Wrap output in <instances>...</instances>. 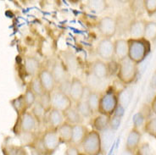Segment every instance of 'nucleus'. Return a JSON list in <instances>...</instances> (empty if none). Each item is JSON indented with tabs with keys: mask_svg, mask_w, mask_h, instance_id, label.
Segmentation results:
<instances>
[{
	"mask_svg": "<svg viewBox=\"0 0 156 155\" xmlns=\"http://www.w3.org/2000/svg\"><path fill=\"white\" fill-rule=\"evenodd\" d=\"M101 82V80L100 79H98L96 76H94L93 74H91L88 76V78H87V83H88V86L90 88L92 89V91H94L95 92V89L98 88V86H99V83Z\"/></svg>",
	"mask_w": 156,
	"mask_h": 155,
	"instance_id": "nucleus-40",
	"label": "nucleus"
},
{
	"mask_svg": "<svg viewBox=\"0 0 156 155\" xmlns=\"http://www.w3.org/2000/svg\"><path fill=\"white\" fill-rule=\"evenodd\" d=\"M128 42V58L136 63V65L142 63L150 52V43L146 39H132Z\"/></svg>",
	"mask_w": 156,
	"mask_h": 155,
	"instance_id": "nucleus-1",
	"label": "nucleus"
},
{
	"mask_svg": "<svg viewBox=\"0 0 156 155\" xmlns=\"http://www.w3.org/2000/svg\"><path fill=\"white\" fill-rule=\"evenodd\" d=\"M51 72L53 74V76L55 78L56 85H58L61 82H65L66 80L69 79L67 70L65 69V66L61 63L55 62L52 67Z\"/></svg>",
	"mask_w": 156,
	"mask_h": 155,
	"instance_id": "nucleus-20",
	"label": "nucleus"
},
{
	"mask_svg": "<svg viewBox=\"0 0 156 155\" xmlns=\"http://www.w3.org/2000/svg\"><path fill=\"white\" fill-rule=\"evenodd\" d=\"M150 87L152 88L153 90L156 91V70H154V72L153 73L152 76H151V79H150Z\"/></svg>",
	"mask_w": 156,
	"mask_h": 155,
	"instance_id": "nucleus-46",
	"label": "nucleus"
},
{
	"mask_svg": "<svg viewBox=\"0 0 156 155\" xmlns=\"http://www.w3.org/2000/svg\"><path fill=\"white\" fill-rule=\"evenodd\" d=\"M99 100H100V94L98 92H92L89 95V97L87 101V104L89 106L93 114L95 113H98V106H99Z\"/></svg>",
	"mask_w": 156,
	"mask_h": 155,
	"instance_id": "nucleus-27",
	"label": "nucleus"
},
{
	"mask_svg": "<svg viewBox=\"0 0 156 155\" xmlns=\"http://www.w3.org/2000/svg\"><path fill=\"white\" fill-rule=\"evenodd\" d=\"M84 89V84L78 77H72L70 82V88L69 97L74 103H78L82 99V93Z\"/></svg>",
	"mask_w": 156,
	"mask_h": 155,
	"instance_id": "nucleus-12",
	"label": "nucleus"
},
{
	"mask_svg": "<svg viewBox=\"0 0 156 155\" xmlns=\"http://www.w3.org/2000/svg\"><path fill=\"white\" fill-rule=\"evenodd\" d=\"M51 101H52V109H58L61 112H65L66 110L70 109L72 106V101L70 97L55 89L51 93Z\"/></svg>",
	"mask_w": 156,
	"mask_h": 155,
	"instance_id": "nucleus-8",
	"label": "nucleus"
},
{
	"mask_svg": "<svg viewBox=\"0 0 156 155\" xmlns=\"http://www.w3.org/2000/svg\"><path fill=\"white\" fill-rule=\"evenodd\" d=\"M150 108H151V110L152 112L155 114L156 116V95L154 97H153L152 101H151V104H150Z\"/></svg>",
	"mask_w": 156,
	"mask_h": 155,
	"instance_id": "nucleus-47",
	"label": "nucleus"
},
{
	"mask_svg": "<svg viewBox=\"0 0 156 155\" xmlns=\"http://www.w3.org/2000/svg\"><path fill=\"white\" fill-rule=\"evenodd\" d=\"M29 86L31 89V91L33 92V93L35 94L36 96L37 97H41L43 95V93H45V91L43 89V86H42V83L39 80L38 76H34V77H31V82H30V84H29Z\"/></svg>",
	"mask_w": 156,
	"mask_h": 155,
	"instance_id": "nucleus-29",
	"label": "nucleus"
},
{
	"mask_svg": "<svg viewBox=\"0 0 156 155\" xmlns=\"http://www.w3.org/2000/svg\"><path fill=\"white\" fill-rule=\"evenodd\" d=\"M18 134L20 132L24 133H31L36 132L37 126H38V121L37 120L34 115L31 114V111H27L23 114L18 117Z\"/></svg>",
	"mask_w": 156,
	"mask_h": 155,
	"instance_id": "nucleus-6",
	"label": "nucleus"
},
{
	"mask_svg": "<svg viewBox=\"0 0 156 155\" xmlns=\"http://www.w3.org/2000/svg\"><path fill=\"white\" fill-rule=\"evenodd\" d=\"M39 104L42 105L45 112L48 113L52 109V101H51V93H43L41 97H37Z\"/></svg>",
	"mask_w": 156,
	"mask_h": 155,
	"instance_id": "nucleus-34",
	"label": "nucleus"
},
{
	"mask_svg": "<svg viewBox=\"0 0 156 155\" xmlns=\"http://www.w3.org/2000/svg\"><path fill=\"white\" fill-rule=\"evenodd\" d=\"M10 104L12 108L15 109V111L17 114V116L20 117L21 114H23L24 113L27 111V106L25 101L24 94H20L17 97H15L10 100Z\"/></svg>",
	"mask_w": 156,
	"mask_h": 155,
	"instance_id": "nucleus-24",
	"label": "nucleus"
},
{
	"mask_svg": "<svg viewBox=\"0 0 156 155\" xmlns=\"http://www.w3.org/2000/svg\"><path fill=\"white\" fill-rule=\"evenodd\" d=\"M63 114L65 117V121L71 125L82 124L83 122V118L80 115V114L78 113L76 107L74 106H71L70 109L63 112Z\"/></svg>",
	"mask_w": 156,
	"mask_h": 155,
	"instance_id": "nucleus-21",
	"label": "nucleus"
},
{
	"mask_svg": "<svg viewBox=\"0 0 156 155\" xmlns=\"http://www.w3.org/2000/svg\"><path fill=\"white\" fill-rule=\"evenodd\" d=\"M133 96V89L131 87H126L117 93L118 104L123 108L126 109L130 104Z\"/></svg>",
	"mask_w": 156,
	"mask_h": 155,
	"instance_id": "nucleus-25",
	"label": "nucleus"
},
{
	"mask_svg": "<svg viewBox=\"0 0 156 155\" xmlns=\"http://www.w3.org/2000/svg\"><path fill=\"white\" fill-rule=\"evenodd\" d=\"M97 54L105 61H111L115 57V46L111 39H101L97 45Z\"/></svg>",
	"mask_w": 156,
	"mask_h": 155,
	"instance_id": "nucleus-9",
	"label": "nucleus"
},
{
	"mask_svg": "<svg viewBox=\"0 0 156 155\" xmlns=\"http://www.w3.org/2000/svg\"><path fill=\"white\" fill-rule=\"evenodd\" d=\"M93 91L92 89L90 88L88 86H84V89H83V93H82V99L81 101L82 102H87L88 97H89V95L91 94Z\"/></svg>",
	"mask_w": 156,
	"mask_h": 155,
	"instance_id": "nucleus-44",
	"label": "nucleus"
},
{
	"mask_svg": "<svg viewBox=\"0 0 156 155\" xmlns=\"http://www.w3.org/2000/svg\"><path fill=\"white\" fill-rule=\"evenodd\" d=\"M144 6L149 17L153 16L156 13V0H144Z\"/></svg>",
	"mask_w": 156,
	"mask_h": 155,
	"instance_id": "nucleus-38",
	"label": "nucleus"
},
{
	"mask_svg": "<svg viewBox=\"0 0 156 155\" xmlns=\"http://www.w3.org/2000/svg\"><path fill=\"white\" fill-rule=\"evenodd\" d=\"M31 114L34 115L37 120L38 121V123H41L43 120H44L45 117L48 114L45 112V110L42 107V105L39 104L38 100H37L34 105L31 107Z\"/></svg>",
	"mask_w": 156,
	"mask_h": 155,
	"instance_id": "nucleus-30",
	"label": "nucleus"
},
{
	"mask_svg": "<svg viewBox=\"0 0 156 155\" xmlns=\"http://www.w3.org/2000/svg\"><path fill=\"white\" fill-rule=\"evenodd\" d=\"M148 42H156V21H146L144 37Z\"/></svg>",
	"mask_w": 156,
	"mask_h": 155,
	"instance_id": "nucleus-26",
	"label": "nucleus"
},
{
	"mask_svg": "<svg viewBox=\"0 0 156 155\" xmlns=\"http://www.w3.org/2000/svg\"><path fill=\"white\" fill-rule=\"evenodd\" d=\"M118 105L117 93L112 88L107 89L100 94L98 113L107 116H112Z\"/></svg>",
	"mask_w": 156,
	"mask_h": 155,
	"instance_id": "nucleus-3",
	"label": "nucleus"
},
{
	"mask_svg": "<svg viewBox=\"0 0 156 155\" xmlns=\"http://www.w3.org/2000/svg\"><path fill=\"white\" fill-rule=\"evenodd\" d=\"M2 151L4 155H28L27 149L21 145L4 143Z\"/></svg>",
	"mask_w": 156,
	"mask_h": 155,
	"instance_id": "nucleus-23",
	"label": "nucleus"
},
{
	"mask_svg": "<svg viewBox=\"0 0 156 155\" xmlns=\"http://www.w3.org/2000/svg\"><path fill=\"white\" fill-rule=\"evenodd\" d=\"M39 80L42 83L43 89L46 93H52L56 89V82L55 81V78L53 76V74L50 70L48 69H42L39 71L38 75Z\"/></svg>",
	"mask_w": 156,
	"mask_h": 155,
	"instance_id": "nucleus-10",
	"label": "nucleus"
},
{
	"mask_svg": "<svg viewBox=\"0 0 156 155\" xmlns=\"http://www.w3.org/2000/svg\"><path fill=\"white\" fill-rule=\"evenodd\" d=\"M141 140H142V133L140 130H136L133 128L126 137L125 148L126 150L135 153L141 144Z\"/></svg>",
	"mask_w": 156,
	"mask_h": 155,
	"instance_id": "nucleus-11",
	"label": "nucleus"
},
{
	"mask_svg": "<svg viewBox=\"0 0 156 155\" xmlns=\"http://www.w3.org/2000/svg\"><path fill=\"white\" fill-rule=\"evenodd\" d=\"M115 46V56L119 61L128 57V42L127 40L120 38L114 42Z\"/></svg>",
	"mask_w": 156,
	"mask_h": 155,
	"instance_id": "nucleus-19",
	"label": "nucleus"
},
{
	"mask_svg": "<svg viewBox=\"0 0 156 155\" xmlns=\"http://www.w3.org/2000/svg\"><path fill=\"white\" fill-rule=\"evenodd\" d=\"M76 109L78 111V113L80 114V115L84 119V118H90L93 115V113L90 109L89 106L87 104V102H82L80 101L76 104Z\"/></svg>",
	"mask_w": 156,
	"mask_h": 155,
	"instance_id": "nucleus-32",
	"label": "nucleus"
},
{
	"mask_svg": "<svg viewBox=\"0 0 156 155\" xmlns=\"http://www.w3.org/2000/svg\"><path fill=\"white\" fill-rule=\"evenodd\" d=\"M125 110H126L125 108H123L121 105H120L119 104H118V105H117L116 109H115V113H114L113 115L117 117H120V118L122 119V117H123L124 114H125Z\"/></svg>",
	"mask_w": 156,
	"mask_h": 155,
	"instance_id": "nucleus-45",
	"label": "nucleus"
},
{
	"mask_svg": "<svg viewBox=\"0 0 156 155\" xmlns=\"http://www.w3.org/2000/svg\"><path fill=\"white\" fill-rule=\"evenodd\" d=\"M147 118L144 116V114L140 111H138L134 114V116L133 118V124L134 129L139 130L142 126H144L145 124V122L147 121Z\"/></svg>",
	"mask_w": 156,
	"mask_h": 155,
	"instance_id": "nucleus-36",
	"label": "nucleus"
},
{
	"mask_svg": "<svg viewBox=\"0 0 156 155\" xmlns=\"http://www.w3.org/2000/svg\"><path fill=\"white\" fill-rule=\"evenodd\" d=\"M80 147L87 155H101L103 148L100 133L94 130L89 131Z\"/></svg>",
	"mask_w": 156,
	"mask_h": 155,
	"instance_id": "nucleus-4",
	"label": "nucleus"
},
{
	"mask_svg": "<svg viewBox=\"0 0 156 155\" xmlns=\"http://www.w3.org/2000/svg\"><path fill=\"white\" fill-rule=\"evenodd\" d=\"M138 69L137 65L127 58L119 61V68L117 72V78L125 85H130L136 80Z\"/></svg>",
	"mask_w": 156,
	"mask_h": 155,
	"instance_id": "nucleus-2",
	"label": "nucleus"
},
{
	"mask_svg": "<svg viewBox=\"0 0 156 155\" xmlns=\"http://www.w3.org/2000/svg\"><path fill=\"white\" fill-rule=\"evenodd\" d=\"M24 97H25V101H26V104H27V106L28 109L31 108L36 102H37V97L31 91L29 85L27 86V87L26 89V92L24 93Z\"/></svg>",
	"mask_w": 156,
	"mask_h": 155,
	"instance_id": "nucleus-35",
	"label": "nucleus"
},
{
	"mask_svg": "<svg viewBox=\"0 0 156 155\" xmlns=\"http://www.w3.org/2000/svg\"><path fill=\"white\" fill-rule=\"evenodd\" d=\"M107 66H108V73H109V76L111 75H114L115 73L118 72V68H119V63L115 62V61H109L107 63Z\"/></svg>",
	"mask_w": 156,
	"mask_h": 155,
	"instance_id": "nucleus-43",
	"label": "nucleus"
},
{
	"mask_svg": "<svg viewBox=\"0 0 156 155\" xmlns=\"http://www.w3.org/2000/svg\"><path fill=\"white\" fill-rule=\"evenodd\" d=\"M81 152L76 146H74L72 144L67 145L66 149L65 152V155H80Z\"/></svg>",
	"mask_w": 156,
	"mask_h": 155,
	"instance_id": "nucleus-42",
	"label": "nucleus"
},
{
	"mask_svg": "<svg viewBox=\"0 0 156 155\" xmlns=\"http://www.w3.org/2000/svg\"><path fill=\"white\" fill-rule=\"evenodd\" d=\"M98 28L104 38L111 39L116 33L117 20L111 16H105L99 19Z\"/></svg>",
	"mask_w": 156,
	"mask_h": 155,
	"instance_id": "nucleus-7",
	"label": "nucleus"
},
{
	"mask_svg": "<svg viewBox=\"0 0 156 155\" xmlns=\"http://www.w3.org/2000/svg\"><path fill=\"white\" fill-rule=\"evenodd\" d=\"M39 142L42 147L41 152L47 155L54 154L58 148L59 145L61 144L57 131L51 128H48L43 132V136H41Z\"/></svg>",
	"mask_w": 156,
	"mask_h": 155,
	"instance_id": "nucleus-5",
	"label": "nucleus"
},
{
	"mask_svg": "<svg viewBox=\"0 0 156 155\" xmlns=\"http://www.w3.org/2000/svg\"><path fill=\"white\" fill-rule=\"evenodd\" d=\"M135 155H155V153L148 143H144L139 145L135 152Z\"/></svg>",
	"mask_w": 156,
	"mask_h": 155,
	"instance_id": "nucleus-37",
	"label": "nucleus"
},
{
	"mask_svg": "<svg viewBox=\"0 0 156 155\" xmlns=\"http://www.w3.org/2000/svg\"><path fill=\"white\" fill-rule=\"evenodd\" d=\"M70 82H71V80L70 78L66 80L65 82L59 83L58 85L56 86V89L61 92L64 94H66L69 96V93H70Z\"/></svg>",
	"mask_w": 156,
	"mask_h": 155,
	"instance_id": "nucleus-39",
	"label": "nucleus"
},
{
	"mask_svg": "<svg viewBox=\"0 0 156 155\" xmlns=\"http://www.w3.org/2000/svg\"><path fill=\"white\" fill-rule=\"evenodd\" d=\"M92 74L100 80L109 77L107 63L101 59H97L92 64Z\"/></svg>",
	"mask_w": 156,
	"mask_h": 155,
	"instance_id": "nucleus-17",
	"label": "nucleus"
},
{
	"mask_svg": "<svg viewBox=\"0 0 156 155\" xmlns=\"http://www.w3.org/2000/svg\"><path fill=\"white\" fill-rule=\"evenodd\" d=\"M144 132L156 139V116H151L144 125Z\"/></svg>",
	"mask_w": 156,
	"mask_h": 155,
	"instance_id": "nucleus-33",
	"label": "nucleus"
},
{
	"mask_svg": "<svg viewBox=\"0 0 156 155\" xmlns=\"http://www.w3.org/2000/svg\"><path fill=\"white\" fill-rule=\"evenodd\" d=\"M48 122L49 125V128L57 130L61 125L66 122L64 114L58 109H52L48 113Z\"/></svg>",
	"mask_w": 156,
	"mask_h": 155,
	"instance_id": "nucleus-15",
	"label": "nucleus"
},
{
	"mask_svg": "<svg viewBox=\"0 0 156 155\" xmlns=\"http://www.w3.org/2000/svg\"><path fill=\"white\" fill-rule=\"evenodd\" d=\"M89 130L84 125H75L72 126V139L71 143L74 146L80 147L82 142L84 141L87 135L88 134Z\"/></svg>",
	"mask_w": 156,
	"mask_h": 155,
	"instance_id": "nucleus-13",
	"label": "nucleus"
},
{
	"mask_svg": "<svg viewBox=\"0 0 156 155\" xmlns=\"http://www.w3.org/2000/svg\"><path fill=\"white\" fill-rule=\"evenodd\" d=\"M24 68L25 71L28 76H31V77L37 76L40 71V62L38 59L32 56H27L25 58L24 60Z\"/></svg>",
	"mask_w": 156,
	"mask_h": 155,
	"instance_id": "nucleus-16",
	"label": "nucleus"
},
{
	"mask_svg": "<svg viewBox=\"0 0 156 155\" xmlns=\"http://www.w3.org/2000/svg\"><path fill=\"white\" fill-rule=\"evenodd\" d=\"M121 155H135V153L129 151V150H126V149L125 148L123 151L121 152Z\"/></svg>",
	"mask_w": 156,
	"mask_h": 155,
	"instance_id": "nucleus-48",
	"label": "nucleus"
},
{
	"mask_svg": "<svg viewBox=\"0 0 156 155\" xmlns=\"http://www.w3.org/2000/svg\"><path fill=\"white\" fill-rule=\"evenodd\" d=\"M121 122V118H120V117L115 116V115L110 116V120H109V128H110L111 130H113L114 132H115L117 129L119 128V126H120Z\"/></svg>",
	"mask_w": 156,
	"mask_h": 155,
	"instance_id": "nucleus-41",
	"label": "nucleus"
},
{
	"mask_svg": "<svg viewBox=\"0 0 156 155\" xmlns=\"http://www.w3.org/2000/svg\"><path fill=\"white\" fill-rule=\"evenodd\" d=\"M87 6L88 8L93 10V11L96 12V13H102L108 7L107 3L104 0H92V1H88L87 3Z\"/></svg>",
	"mask_w": 156,
	"mask_h": 155,
	"instance_id": "nucleus-31",
	"label": "nucleus"
},
{
	"mask_svg": "<svg viewBox=\"0 0 156 155\" xmlns=\"http://www.w3.org/2000/svg\"><path fill=\"white\" fill-rule=\"evenodd\" d=\"M109 120H110V116L99 114L93 120L92 126L94 131H97L99 133H101L109 128Z\"/></svg>",
	"mask_w": 156,
	"mask_h": 155,
	"instance_id": "nucleus-22",
	"label": "nucleus"
},
{
	"mask_svg": "<svg viewBox=\"0 0 156 155\" xmlns=\"http://www.w3.org/2000/svg\"><path fill=\"white\" fill-rule=\"evenodd\" d=\"M144 19H134L129 26V34L132 39H142L144 37Z\"/></svg>",
	"mask_w": 156,
	"mask_h": 155,
	"instance_id": "nucleus-14",
	"label": "nucleus"
},
{
	"mask_svg": "<svg viewBox=\"0 0 156 155\" xmlns=\"http://www.w3.org/2000/svg\"><path fill=\"white\" fill-rule=\"evenodd\" d=\"M114 131L111 130L110 128H109L108 130H106L105 132H103L100 133L101 136V142H102V148L104 147L105 150H107L110 145L112 144L114 137Z\"/></svg>",
	"mask_w": 156,
	"mask_h": 155,
	"instance_id": "nucleus-28",
	"label": "nucleus"
},
{
	"mask_svg": "<svg viewBox=\"0 0 156 155\" xmlns=\"http://www.w3.org/2000/svg\"><path fill=\"white\" fill-rule=\"evenodd\" d=\"M80 155H87V154H85V153H80Z\"/></svg>",
	"mask_w": 156,
	"mask_h": 155,
	"instance_id": "nucleus-49",
	"label": "nucleus"
},
{
	"mask_svg": "<svg viewBox=\"0 0 156 155\" xmlns=\"http://www.w3.org/2000/svg\"><path fill=\"white\" fill-rule=\"evenodd\" d=\"M72 126L69 123L65 122L64 124L61 125L56 130L58 133V137L60 139L61 144H66V145H70L71 143V139H72Z\"/></svg>",
	"mask_w": 156,
	"mask_h": 155,
	"instance_id": "nucleus-18",
	"label": "nucleus"
}]
</instances>
